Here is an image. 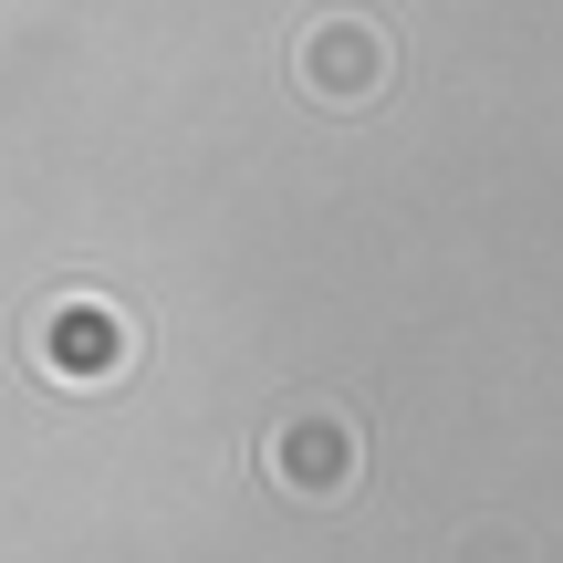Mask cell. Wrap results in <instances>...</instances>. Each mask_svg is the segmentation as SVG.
I'll list each match as a JSON object with an SVG mask.
<instances>
[{
  "label": "cell",
  "mask_w": 563,
  "mask_h": 563,
  "mask_svg": "<svg viewBox=\"0 0 563 563\" xmlns=\"http://www.w3.org/2000/svg\"><path fill=\"white\" fill-rule=\"evenodd\" d=\"M21 344H32V365L53 386H115L136 365V313H115L104 292H53Z\"/></svg>",
  "instance_id": "obj_2"
},
{
  "label": "cell",
  "mask_w": 563,
  "mask_h": 563,
  "mask_svg": "<svg viewBox=\"0 0 563 563\" xmlns=\"http://www.w3.org/2000/svg\"><path fill=\"white\" fill-rule=\"evenodd\" d=\"M262 470H272V490H292V501H344L355 470H365V439H355L344 407H292V418L262 428Z\"/></svg>",
  "instance_id": "obj_3"
},
{
  "label": "cell",
  "mask_w": 563,
  "mask_h": 563,
  "mask_svg": "<svg viewBox=\"0 0 563 563\" xmlns=\"http://www.w3.org/2000/svg\"><path fill=\"white\" fill-rule=\"evenodd\" d=\"M386 84H397V42H386V21L323 11V21L292 32V95H313L323 115H355V104H376Z\"/></svg>",
  "instance_id": "obj_1"
}]
</instances>
